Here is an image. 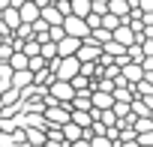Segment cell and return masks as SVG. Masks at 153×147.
<instances>
[{
	"instance_id": "277c9868",
	"label": "cell",
	"mask_w": 153,
	"mask_h": 147,
	"mask_svg": "<svg viewBox=\"0 0 153 147\" xmlns=\"http://www.w3.org/2000/svg\"><path fill=\"white\" fill-rule=\"evenodd\" d=\"M48 93H51L57 102H72V96H75V87H72V81L54 78V81L48 84Z\"/></svg>"
},
{
	"instance_id": "cb8c5ba5",
	"label": "cell",
	"mask_w": 153,
	"mask_h": 147,
	"mask_svg": "<svg viewBox=\"0 0 153 147\" xmlns=\"http://www.w3.org/2000/svg\"><path fill=\"white\" fill-rule=\"evenodd\" d=\"M69 147H90V138H87V135H84V138H78V141H72V144H69Z\"/></svg>"
},
{
	"instance_id": "8992f818",
	"label": "cell",
	"mask_w": 153,
	"mask_h": 147,
	"mask_svg": "<svg viewBox=\"0 0 153 147\" xmlns=\"http://www.w3.org/2000/svg\"><path fill=\"white\" fill-rule=\"evenodd\" d=\"M78 48H81V39H78V36H63V39L57 42V57H72Z\"/></svg>"
},
{
	"instance_id": "2e32d148",
	"label": "cell",
	"mask_w": 153,
	"mask_h": 147,
	"mask_svg": "<svg viewBox=\"0 0 153 147\" xmlns=\"http://www.w3.org/2000/svg\"><path fill=\"white\" fill-rule=\"evenodd\" d=\"M39 54H42L45 60H54V57H57V42H51V39L39 42Z\"/></svg>"
},
{
	"instance_id": "6da1fadb",
	"label": "cell",
	"mask_w": 153,
	"mask_h": 147,
	"mask_svg": "<svg viewBox=\"0 0 153 147\" xmlns=\"http://www.w3.org/2000/svg\"><path fill=\"white\" fill-rule=\"evenodd\" d=\"M51 72H54V78H63V81H72L75 75L81 72V60L78 57H54V63H51Z\"/></svg>"
},
{
	"instance_id": "4316f807",
	"label": "cell",
	"mask_w": 153,
	"mask_h": 147,
	"mask_svg": "<svg viewBox=\"0 0 153 147\" xmlns=\"http://www.w3.org/2000/svg\"><path fill=\"white\" fill-rule=\"evenodd\" d=\"M138 147H153V144H138Z\"/></svg>"
},
{
	"instance_id": "52a82bcc",
	"label": "cell",
	"mask_w": 153,
	"mask_h": 147,
	"mask_svg": "<svg viewBox=\"0 0 153 147\" xmlns=\"http://www.w3.org/2000/svg\"><path fill=\"white\" fill-rule=\"evenodd\" d=\"M90 102H93L96 111H105V108L114 105V93H108V90H90Z\"/></svg>"
},
{
	"instance_id": "d6986e66",
	"label": "cell",
	"mask_w": 153,
	"mask_h": 147,
	"mask_svg": "<svg viewBox=\"0 0 153 147\" xmlns=\"http://www.w3.org/2000/svg\"><path fill=\"white\" fill-rule=\"evenodd\" d=\"M24 132H27V141H30V144H45V141H48V135L39 132V129H24Z\"/></svg>"
},
{
	"instance_id": "83f0119b",
	"label": "cell",
	"mask_w": 153,
	"mask_h": 147,
	"mask_svg": "<svg viewBox=\"0 0 153 147\" xmlns=\"http://www.w3.org/2000/svg\"><path fill=\"white\" fill-rule=\"evenodd\" d=\"M3 39H6V36H3V33H0V42H3Z\"/></svg>"
},
{
	"instance_id": "ac0fdd59",
	"label": "cell",
	"mask_w": 153,
	"mask_h": 147,
	"mask_svg": "<svg viewBox=\"0 0 153 147\" xmlns=\"http://www.w3.org/2000/svg\"><path fill=\"white\" fill-rule=\"evenodd\" d=\"M132 114H135V117H147V114H150L147 102H144V99H132Z\"/></svg>"
},
{
	"instance_id": "5bb4252c",
	"label": "cell",
	"mask_w": 153,
	"mask_h": 147,
	"mask_svg": "<svg viewBox=\"0 0 153 147\" xmlns=\"http://www.w3.org/2000/svg\"><path fill=\"white\" fill-rule=\"evenodd\" d=\"M30 81H33V72H30V69H18V72H12V87L21 90V87H27Z\"/></svg>"
},
{
	"instance_id": "3957f363",
	"label": "cell",
	"mask_w": 153,
	"mask_h": 147,
	"mask_svg": "<svg viewBox=\"0 0 153 147\" xmlns=\"http://www.w3.org/2000/svg\"><path fill=\"white\" fill-rule=\"evenodd\" d=\"M75 57H78L81 63H96V60L102 57V45H99V42H93V39L87 36V39H81V48L75 51Z\"/></svg>"
},
{
	"instance_id": "ffe728a7",
	"label": "cell",
	"mask_w": 153,
	"mask_h": 147,
	"mask_svg": "<svg viewBox=\"0 0 153 147\" xmlns=\"http://www.w3.org/2000/svg\"><path fill=\"white\" fill-rule=\"evenodd\" d=\"M90 147H114V141L108 135H90Z\"/></svg>"
},
{
	"instance_id": "5b68a950",
	"label": "cell",
	"mask_w": 153,
	"mask_h": 147,
	"mask_svg": "<svg viewBox=\"0 0 153 147\" xmlns=\"http://www.w3.org/2000/svg\"><path fill=\"white\" fill-rule=\"evenodd\" d=\"M120 75H123L129 84H138V81L144 78V66H141V63H135V60H126V63L120 66Z\"/></svg>"
},
{
	"instance_id": "7a4b0ae2",
	"label": "cell",
	"mask_w": 153,
	"mask_h": 147,
	"mask_svg": "<svg viewBox=\"0 0 153 147\" xmlns=\"http://www.w3.org/2000/svg\"><path fill=\"white\" fill-rule=\"evenodd\" d=\"M63 30H66V36H78V39H87L90 36V24H87V18H81V15H63Z\"/></svg>"
},
{
	"instance_id": "9c48e42d",
	"label": "cell",
	"mask_w": 153,
	"mask_h": 147,
	"mask_svg": "<svg viewBox=\"0 0 153 147\" xmlns=\"http://www.w3.org/2000/svg\"><path fill=\"white\" fill-rule=\"evenodd\" d=\"M60 132H63V141H66V144L84 138V129H81L78 123H72V120H69V123H63V126H60Z\"/></svg>"
},
{
	"instance_id": "9a60e30c",
	"label": "cell",
	"mask_w": 153,
	"mask_h": 147,
	"mask_svg": "<svg viewBox=\"0 0 153 147\" xmlns=\"http://www.w3.org/2000/svg\"><path fill=\"white\" fill-rule=\"evenodd\" d=\"M72 123H78L81 129H90L93 114H90V111H78V108H72Z\"/></svg>"
},
{
	"instance_id": "ba28073f",
	"label": "cell",
	"mask_w": 153,
	"mask_h": 147,
	"mask_svg": "<svg viewBox=\"0 0 153 147\" xmlns=\"http://www.w3.org/2000/svg\"><path fill=\"white\" fill-rule=\"evenodd\" d=\"M18 15H21L24 24H33L39 18V3H36V0H24V3L18 6Z\"/></svg>"
},
{
	"instance_id": "7402d4cb",
	"label": "cell",
	"mask_w": 153,
	"mask_h": 147,
	"mask_svg": "<svg viewBox=\"0 0 153 147\" xmlns=\"http://www.w3.org/2000/svg\"><path fill=\"white\" fill-rule=\"evenodd\" d=\"M135 138H138V144H153V129L150 132H138Z\"/></svg>"
},
{
	"instance_id": "4fadbf2b",
	"label": "cell",
	"mask_w": 153,
	"mask_h": 147,
	"mask_svg": "<svg viewBox=\"0 0 153 147\" xmlns=\"http://www.w3.org/2000/svg\"><path fill=\"white\" fill-rule=\"evenodd\" d=\"M6 63L12 66V72H18V69H27V66H30V57H27V54L18 48V51H12V57H9Z\"/></svg>"
},
{
	"instance_id": "603a6c76",
	"label": "cell",
	"mask_w": 153,
	"mask_h": 147,
	"mask_svg": "<svg viewBox=\"0 0 153 147\" xmlns=\"http://www.w3.org/2000/svg\"><path fill=\"white\" fill-rule=\"evenodd\" d=\"M138 9L141 12H153V0H138Z\"/></svg>"
},
{
	"instance_id": "7c38bea8",
	"label": "cell",
	"mask_w": 153,
	"mask_h": 147,
	"mask_svg": "<svg viewBox=\"0 0 153 147\" xmlns=\"http://www.w3.org/2000/svg\"><path fill=\"white\" fill-rule=\"evenodd\" d=\"M69 12H72V15L87 18V15L93 12V3H90V0H69Z\"/></svg>"
},
{
	"instance_id": "e0dca14e",
	"label": "cell",
	"mask_w": 153,
	"mask_h": 147,
	"mask_svg": "<svg viewBox=\"0 0 153 147\" xmlns=\"http://www.w3.org/2000/svg\"><path fill=\"white\" fill-rule=\"evenodd\" d=\"M90 39L99 42V45H105V42L111 39V30H108V27H93V30H90Z\"/></svg>"
},
{
	"instance_id": "8fae6325",
	"label": "cell",
	"mask_w": 153,
	"mask_h": 147,
	"mask_svg": "<svg viewBox=\"0 0 153 147\" xmlns=\"http://www.w3.org/2000/svg\"><path fill=\"white\" fill-rule=\"evenodd\" d=\"M108 12L126 21V15L132 12V3H129V0H108Z\"/></svg>"
},
{
	"instance_id": "44dd1931",
	"label": "cell",
	"mask_w": 153,
	"mask_h": 147,
	"mask_svg": "<svg viewBox=\"0 0 153 147\" xmlns=\"http://www.w3.org/2000/svg\"><path fill=\"white\" fill-rule=\"evenodd\" d=\"M120 21H123V18H117V15H111V12H105V15H102V27H108V30H114Z\"/></svg>"
},
{
	"instance_id": "484cf974",
	"label": "cell",
	"mask_w": 153,
	"mask_h": 147,
	"mask_svg": "<svg viewBox=\"0 0 153 147\" xmlns=\"http://www.w3.org/2000/svg\"><path fill=\"white\" fill-rule=\"evenodd\" d=\"M9 3H12V0H0V9H6V6H9Z\"/></svg>"
},
{
	"instance_id": "d4e9b609",
	"label": "cell",
	"mask_w": 153,
	"mask_h": 147,
	"mask_svg": "<svg viewBox=\"0 0 153 147\" xmlns=\"http://www.w3.org/2000/svg\"><path fill=\"white\" fill-rule=\"evenodd\" d=\"M144 81H150V84H153V72H144Z\"/></svg>"
},
{
	"instance_id": "30bf717a",
	"label": "cell",
	"mask_w": 153,
	"mask_h": 147,
	"mask_svg": "<svg viewBox=\"0 0 153 147\" xmlns=\"http://www.w3.org/2000/svg\"><path fill=\"white\" fill-rule=\"evenodd\" d=\"M39 18H42L45 24H63V12H60L57 6H51V3L39 9Z\"/></svg>"
}]
</instances>
